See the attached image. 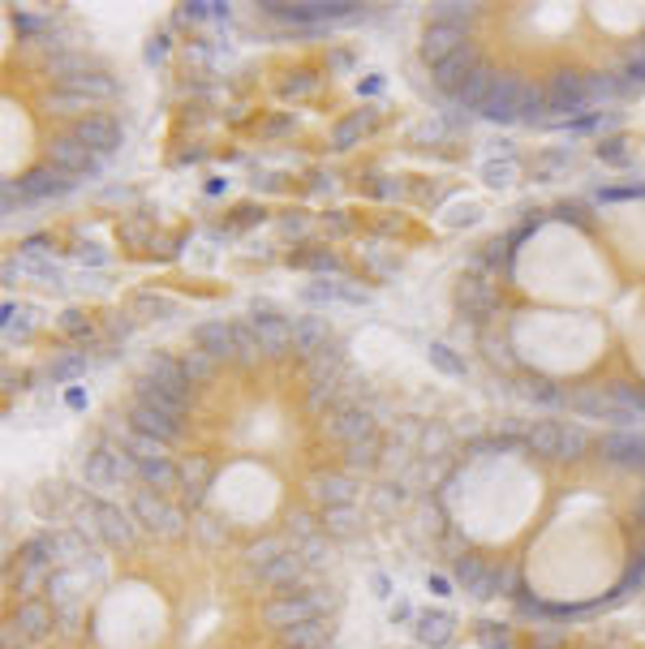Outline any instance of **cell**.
I'll return each mask as SVG.
<instances>
[{
  "label": "cell",
  "instance_id": "12",
  "mask_svg": "<svg viewBox=\"0 0 645 649\" xmlns=\"http://www.w3.org/2000/svg\"><path fill=\"white\" fill-rule=\"evenodd\" d=\"M129 426L134 430H142V435H151V439H160V444H172L177 435H181V422H172V417H163L156 413L151 405H129Z\"/></svg>",
  "mask_w": 645,
  "mask_h": 649
},
{
  "label": "cell",
  "instance_id": "9",
  "mask_svg": "<svg viewBox=\"0 0 645 649\" xmlns=\"http://www.w3.org/2000/svg\"><path fill=\"white\" fill-rule=\"evenodd\" d=\"M374 435V422H370V413L366 408H336L331 417H327V439L340 447H353L358 439H370Z\"/></svg>",
  "mask_w": 645,
  "mask_h": 649
},
{
  "label": "cell",
  "instance_id": "27",
  "mask_svg": "<svg viewBox=\"0 0 645 649\" xmlns=\"http://www.w3.org/2000/svg\"><path fill=\"white\" fill-rule=\"evenodd\" d=\"M431 362L440 365L444 374H456V379L465 374V365H461L456 358H452V349H447V344H431Z\"/></svg>",
  "mask_w": 645,
  "mask_h": 649
},
{
  "label": "cell",
  "instance_id": "19",
  "mask_svg": "<svg viewBox=\"0 0 645 649\" xmlns=\"http://www.w3.org/2000/svg\"><path fill=\"white\" fill-rule=\"evenodd\" d=\"M542 117H547V82L529 78L521 104H517V121H542Z\"/></svg>",
  "mask_w": 645,
  "mask_h": 649
},
{
  "label": "cell",
  "instance_id": "23",
  "mask_svg": "<svg viewBox=\"0 0 645 649\" xmlns=\"http://www.w3.org/2000/svg\"><path fill=\"white\" fill-rule=\"evenodd\" d=\"M366 125H370V117H362V113H353L349 121H340L336 125V134H331V147H349L358 134H362Z\"/></svg>",
  "mask_w": 645,
  "mask_h": 649
},
{
  "label": "cell",
  "instance_id": "8",
  "mask_svg": "<svg viewBox=\"0 0 645 649\" xmlns=\"http://www.w3.org/2000/svg\"><path fill=\"white\" fill-rule=\"evenodd\" d=\"M194 349L211 353L215 362H229L237 358V323H224V319H207L194 327Z\"/></svg>",
  "mask_w": 645,
  "mask_h": 649
},
{
  "label": "cell",
  "instance_id": "2",
  "mask_svg": "<svg viewBox=\"0 0 645 649\" xmlns=\"http://www.w3.org/2000/svg\"><path fill=\"white\" fill-rule=\"evenodd\" d=\"M306 619H319V598H310V594L281 589V594H272V598L258 607V624L272 628V632H288V628H297V624H306Z\"/></svg>",
  "mask_w": 645,
  "mask_h": 649
},
{
  "label": "cell",
  "instance_id": "6",
  "mask_svg": "<svg viewBox=\"0 0 645 649\" xmlns=\"http://www.w3.org/2000/svg\"><path fill=\"white\" fill-rule=\"evenodd\" d=\"M272 18H284L293 26H319V22H340L353 18L362 4H263Z\"/></svg>",
  "mask_w": 645,
  "mask_h": 649
},
{
  "label": "cell",
  "instance_id": "16",
  "mask_svg": "<svg viewBox=\"0 0 645 649\" xmlns=\"http://www.w3.org/2000/svg\"><path fill=\"white\" fill-rule=\"evenodd\" d=\"M327 624L322 619H306V624H297V628H288V632H281V641L288 649H327Z\"/></svg>",
  "mask_w": 645,
  "mask_h": 649
},
{
  "label": "cell",
  "instance_id": "4",
  "mask_svg": "<svg viewBox=\"0 0 645 649\" xmlns=\"http://www.w3.org/2000/svg\"><path fill=\"white\" fill-rule=\"evenodd\" d=\"M47 163L82 181V177H95V172L104 168V156L86 151L74 134H61V138H52V142H47Z\"/></svg>",
  "mask_w": 645,
  "mask_h": 649
},
{
  "label": "cell",
  "instance_id": "26",
  "mask_svg": "<svg viewBox=\"0 0 645 649\" xmlns=\"http://www.w3.org/2000/svg\"><path fill=\"white\" fill-rule=\"evenodd\" d=\"M483 177L490 181V185H512L517 181V163L512 160H504V163H486L483 168Z\"/></svg>",
  "mask_w": 645,
  "mask_h": 649
},
{
  "label": "cell",
  "instance_id": "13",
  "mask_svg": "<svg viewBox=\"0 0 645 649\" xmlns=\"http://www.w3.org/2000/svg\"><path fill=\"white\" fill-rule=\"evenodd\" d=\"M138 478L142 487L156 490V494H168V490H181V465L172 456H160V460H142L138 465Z\"/></svg>",
  "mask_w": 645,
  "mask_h": 649
},
{
  "label": "cell",
  "instance_id": "15",
  "mask_svg": "<svg viewBox=\"0 0 645 649\" xmlns=\"http://www.w3.org/2000/svg\"><path fill=\"white\" fill-rule=\"evenodd\" d=\"M134 401H138V405H151L156 413L172 417V422H181V413H186V405H190V401H181V396H168V392H160V387H156V383H147V379H138V383H134Z\"/></svg>",
  "mask_w": 645,
  "mask_h": 649
},
{
  "label": "cell",
  "instance_id": "1",
  "mask_svg": "<svg viewBox=\"0 0 645 649\" xmlns=\"http://www.w3.org/2000/svg\"><path fill=\"white\" fill-rule=\"evenodd\" d=\"M129 512H134V521L142 529H151V533H160V538H186L190 533V512L186 508H177L172 499H163L156 490H134V503H129Z\"/></svg>",
  "mask_w": 645,
  "mask_h": 649
},
{
  "label": "cell",
  "instance_id": "17",
  "mask_svg": "<svg viewBox=\"0 0 645 649\" xmlns=\"http://www.w3.org/2000/svg\"><path fill=\"white\" fill-rule=\"evenodd\" d=\"M525 447L533 456H560V422H533L525 430Z\"/></svg>",
  "mask_w": 645,
  "mask_h": 649
},
{
  "label": "cell",
  "instance_id": "29",
  "mask_svg": "<svg viewBox=\"0 0 645 649\" xmlns=\"http://www.w3.org/2000/svg\"><path fill=\"white\" fill-rule=\"evenodd\" d=\"M642 478H645V474H642Z\"/></svg>",
  "mask_w": 645,
  "mask_h": 649
},
{
  "label": "cell",
  "instance_id": "20",
  "mask_svg": "<svg viewBox=\"0 0 645 649\" xmlns=\"http://www.w3.org/2000/svg\"><path fill=\"white\" fill-rule=\"evenodd\" d=\"M215 358L211 353H202V349H190V353H181V370H186V379H190V387L194 383H211L215 379Z\"/></svg>",
  "mask_w": 645,
  "mask_h": 649
},
{
  "label": "cell",
  "instance_id": "22",
  "mask_svg": "<svg viewBox=\"0 0 645 649\" xmlns=\"http://www.w3.org/2000/svg\"><path fill=\"white\" fill-rule=\"evenodd\" d=\"M379 435H370V439H358L353 447H345V456H349V469H370L374 460H379Z\"/></svg>",
  "mask_w": 645,
  "mask_h": 649
},
{
  "label": "cell",
  "instance_id": "14",
  "mask_svg": "<svg viewBox=\"0 0 645 649\" xmlns=\"http://www.w3.org/2000/svg\"><path fill=\"white\" fill-rule=\"evenodd\" d=\"M315 494H319V503H327V508H353L358 482L349 474H322L319 482H315Z\"/></svg>",
  "mask_w": 645,
  "mask_h": 649
},
{
  "label": "cell",
  "instance_id": "25",
  "mask_svg": "<svg viewBox=\"0 0 645 649\" xmlns=\"http://www.w3.org/2000/svg\"><path fill=\"white\" fill-rule=\"evenodd\" d=\"M322 525L331 529V533H349V529L358 525V517H353V508H327L322 512Z\"/></svg>",
  "mask_w": 645,
  "mask_h": 649
},
{
  "label": "cell",
  "instance_id": "18",
  "mask_svg": "<svg viewBox=\"0 0 645 649\" xmlns=\"http://www.w3.org/2000/svg\"><path fill=\"white\" fill-rule=\"evenodd\" d=\"M297 576H302V555H297V551L276 560V564H267V568H258V581H263L267 589H284V585H293Z\"/></svg>",
  "mask_w": 645,
  "mask_h": 649
},
{
  "label": "cell",
  "instance_id": "5",
  "mask_svg": "<svg viewBox=\"0 0 645 649\" xmlns=\"http://www.w3.org/2000/svg\"><path fill=\"white\" fill-rule=\"evenodd\" d=\"M525 86H529V78H521V74H495L490 99L483 104L478 117H486V121H517V104H521Z\"/></svg>",
  "mask_w": 645,
  "mask_h": 649
},
{
  "label": "cell",
  "instance_id": "3",
  "mask_svg": "<svg viewBox=\"0 0 645 649\" xmlns=\"http://www.w3.org/2000/svg\"><path fill=\"white\" fill-rule=\"evenodd\" d=\"M70 134L78 138L86 151H95V156H104V160L121 147V138H125L121 121H117L113 113H91V117H82V121L70 125Z\"/></svg>",
  "mask_w": 645,
  "mask_h": 649
},
{
  "label": "cell",
  "instance_id": "24",
  "mask_svg": "<svg viewBox=\"0 0 645 649\" xmlns=\"http://www.w3.org/2000/svg\"><path fill=\"white\" fill-rule=\"evenodd\" d=\"M447 628H452V619H447V615H426V619H422V641H435V646H444L447 637H452Z\"/></svg>",
  "mask_w": 645,
  "mask_h": 649
},
{
  "label": "cell",
  "instance_id": "21",
  "mask_svg": "<svg viewBox=\"0 0 645 649\" xmlns=\"http://www.w3.org/2000/svg\"><path fill=\"white\" fill-rule=\"evenodd\" d=\"M590 447V430L577 422H560V456H581Z\"/></svg>",
  "mask_w": 645,
  "mask_h": 649
},
{
  "label": "cell",
  "instance_id": "28",
  "mask_svg": "<svg viewBox=\"0 0 645 649\" xmlns=\"http://www.w3.org/2000/svg\"><path fill=\"white\" fill-rule=\"evenodd\" d=\"M65 336H82V331H91V327L82 323V315H65V323H61Z\"/></svg>",
  "mask_w": 645,
  "mask_h": 649
},
{
  "label": "cell",
  "instance_id": "11",
  "mask_svg": "<svg viewBox=\"0 0 645 649\" xmlns=\"http://www.w3.org/2000/svg\"><path fill=\"white\" fill-rule=\"evenodd\" d=\"M9 624L18 628V637H43L56 624V610H52V603H43V598H22Z\"/></svg>",
  "mask_w": 645,
  "mask_h": 649
},
{
  "label": "cell",
  "instance_id": "7",
  "mask_svg": "<svg viewBox=\"0 0 645 649\" xmlns=\"http://www.w3.org/2000/svg\"><path fill=\"white\" fill-rule=\"evenodd\" d=\"M465 43H469L465 26H456V22H431L422 31V56H426V65H440L447 56H456Z\"/></svg>",
  "mask_w": 645,
  "mask_h": 649
},
{
  "label": "cell",
  "instance_id": "10",
  "mask_svg": "<svg viewBox=\"0 0 645 649\" xmlns=\"http://www.w3.org/2000/svg\"><path fill=\"white\" fill-rule=\"evenodd\" d=\"M250 331L258 336V344H263V353H272V358H281L284 349H293V319H281V315H250L245 319Z\"/></svg>",
  "mask_w": 645,
  "mask_h": 649
}]
</instances>
